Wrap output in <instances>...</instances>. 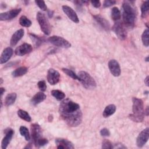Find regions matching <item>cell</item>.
<instances>
[{"instance_id":"6da1fadb","label":"cell","mask_w":149,"mask_h":149,"mask_svg":"<svg viewBox=\"0 0 149 149\" xmlns=\"http://www.w3.org/2000/svg\"><path fill=\"white\" fill-rule=\"evenodd\" d=\"M59 112L62 119L69 126L76 127L81 122L82 113L79 104L69 98L61 102Z\"/></svg>"},{"instance_id":"7a4b0ae2","label":"cell","mask_w":149,"mask_h":149,"mask_svg":"<svg viewBox=\"0 0 149 149\" xmlns=\"http://www.w3.org/2000/svg\"><path fill=\"white\" fill-rule=\"evenodd\" d=\"M132 1H124L122 4V17L125 24L130 27L134 25L136 14L135 9L131 4Z\"/></svg>"},{"instance_id":"3957f363","label":"cell","mask_w":149,"mask_h":149,"mask_svg":"<svg viewBox=\"0 0 149 149\" xmlns=\"http://www.w3.org/2000/svg\"><path fill=\"white\" fill-rule=\"evenodd\" d=\"M132 113L129 115V118L133 122H141L144 118V110L143 102L141 99L136 97L132 98Z\"/></svg>"},{"instance_id":"277c9868","label":"cell","mask_w":149,"mask_h":149,"mask_svg":"<svg viewBox=\"0 0 149 149\" xmlns=\"http://www.w3.org/2000/svg\"><path fill=\"white\" fill-rule=\"evenodd\" d=\"M79 80L87 89H94L96 87V82L91 76L85 71H80L78 73Z\"/></svg>"},{"instance_id":"5b68a950","label":"cell","mask_w":149,"mask_h":149,"mask_svg":"<svg viewBox=\"0 0 149 149\" xmlns=\"http://www.w3.org/2000/svg\"><path fill=\"white\" fill-rule=\"evenodd\" d=\"M36 17L41 31L45 35H49L51 31V27L45 15L41 12H38L37 13Z\"/></svg>"},{"instance_id":"8992f818","label":"cell","mask_w":149,"mask_h":149,"mask_svg":"<svg viewBox=\"0 0 149 149\" xmlns=\"http://www.w3.org/2000/svg\"><path fill=\"white\" fill-rule=\"evenodd\" d=\"M48 41L50 43L56 47L65 48H68L71 47V44L68 40L60 36H51L48 38Z\"/></svg>"},{"instance_id":"52a82bcc","label":"cell","mask_w":149,"mask_h":149,"mask_svg":"<svg viewBox=\"0 0 149 149\" xmlns=\"http://www.w3.org/2000/svg\"><path fill=\"white\" fill-rule=\"evenodd\" d=\"M112 30L117 36L118 38L121 40H124L127 37V33L124 25L119 22H116L113 26Z\"/></svg>"},{"instance_id":"ba28073f","label":"cell","mask_w":149,"mask_h":149,"mask_svg":"<svg viewBox=\"0 0 149 149\" xmlns=\"http://www.w3.org/2000/svg\"><path fill=\"white\" fill-rule=\"evenodd\" d=\"M149 138V128L146 127L139 134L136 139V144L137 147H142L147 142Z\"/></svg>"},{"instance_id":"9c48e42d","label":"cell","mask_w":149,"mask_h":149,"mask_svg":"<svg viewBox=\"0 0 149 149\" xmlns=\"http://www.w3.org/2000/svg\"><path fill=\"white\" fill-rule=\"evenodd\" d=\"M47 80L48 82L51 85H55L57 84L60 79L59 73L54 69L51 68L47 72Z\"/></svg>"},{"instance_id":"30bf717a","label":"cell","mask_w":149,"mask_h":149,"mask_svg":"<svg viewBox=\"0 0 149 149\" xmlns=\"http://www.w3.org/2000/svg\"><path fill=\"white\" fill-rule=\"evenodd\" d=\"M21 10V8H16L11 9L3 13H1L0 14V20L1 21H3L12 19L16 17L20 13Z\"/></svg>"},{"instance_id":"8fae6325","label":"cell","mask_w":149,"mask_h":149,"mask_svg":"<svg viewBox=\"0 0 149 149\" xmlns=\"http://www.w3.org/2000/svg\"><path fill=\"white\" fill-rule=\"evenodd\" d=\"M41 133V129L38 124L34 123L31 125V135L34 144L38 141V140L42 138Z\"/></svg>"},{"instance_id":"7c38bea8","label":"cell","mask_w":149,"mask_h":149,"mask_svg":"<svg viewBox=\"0 0 149 149\" xmlns=\"http://www.w3.org/2000/svg\"><path fill=\"white\" fill-rule=\"evenodd\" d=\"M108 68L111 74L115 77L120 76L121 70L118 62L115 59H111L108 62Z\"/></svg>"},{"instance_id":"4fadbf2b","label":"cell","mask_w":149,"mask_h":149,"mask_svg":"<svg viewBox=\"0 0 149 149\" xmlns=\"http://www.w3.org/2000/svg\"><path fill=\"white\" fill-rule=\"evenodd\" d=\"M62 8L63 12L72 22L76 23H78L79 22V19L76 13L72 8L68 5H63Z\"/></svg>"},{"instance_id":"5bb4252c","label":"cell","mask_w":149,"mask_h":149,"mask_svg":"<svg viewBox=\"0 0 149 149\" xmlns=\"http://www.w3.org/2000/svg\"><path fill=\"white\" fill-rule=\"evenodd\" d=\"M33 50L32 46L28 43H24L16 48L15 53L19 56H23L31 52Z\"/></svg>"},{"instance_id":"9a60e30c","label":"cell","mask_w":149,"mask_h":149,"mask_svg":"<svg viewBox=\"0 0 149 149\" xmlns=\"http://www.w3.org/2000/svg\"><path fill=\"white\" fill-rule=\"evenodd\" d=\"M55 143L56 144L57 148L59 149H63V148H74L73 144L68 140L59 138L55 139Z\"/></svg>"},{"instance_id":"2e32d148","label":"cell","mask_w":149,"mask_h":149,"mask_svg":"<svg viewBox=\"0 0 149 149\" xmlns=\"http://www.w3.org/2000/svg\"><path fill=\"white\" fill-rule=\"evenodd\" d=\"M14 132L12 129H8L5 130V136L3 138L1 142V147L2 149H6L10 143Z\"/></svg>"},{"instance_id":"e0dca14e","label":"cell","mask_w":149,"mask_h":149,"mask_svg":"<svg viewBox=\"0 0 149 149\" xmlns=\"http://www.w3.org/2000/svg\"><path fill=\"white\" fill-rule=\"evenodd\" d=\"M24 34V31L23 29H20L17 30L14 34L12 35L10 40V45L12 47L15 46L17 42L20 41V40L23 37Z\"/></svg>"},{"instance_id":"ac0fdd59","label":"cell","mask_w":149,"mask_h":149,"mask_svg":"<svg viewBox=\"0 0 149 149\" xmlns=\"http://www.w3.org/2000/svg\"><path fill=\"white\" fill-rule=\"evenodd\" d=\"M13 53V51L10 47H7L5 48L1 55V58H0L1 64H3L8 62L12 56Z\"/></svg>"},{"instance_id":"d6986e66","label":"cell","mask_w":149,"mask_h":149,"mask_svg":"<svg viewBox=\"0 0 149 149\" xmlns=\"http://www.w3.org/2000/svg\"><path fill=\"white\" fill-rule=\"evenodd\" d=\"M95 20L105 30L108 31L110 29V24L108 20L102 17L101 15H97L93 16Z\"/></svg>"},{"instance_id":"ffe728a7","label":"cell","mask_w":149,"mask_h":149,"mask_svg":"<svg viewBox=\"0 0 149 149\" xmlns=\"http://www.w3.org/2000/svg\"><path fill=\"white\" fill-rule=\"evenodd\" d=\"M46 98V95L42 92L36 93L31 99V103L33 105H36L44 101Z\"/></svg>"},{"instance_id":"44dd1931","label":"cell","mask_w":149,"mask_h":149,"mask_svg":"<svg viewBox=\"0 0 149 149\" xmlns=\"http://www.w3.org/2000/svg\"><path fill=\"white\" fill-rule=\"evenodd\" d=\"M16 97H17V95L15 93H12L8 94L6 96L4 101L5 105L6 107H9L13 104L16 101Z\"/></svg>"},{"instance_id":"7402d4cb","label":"cell","mask_w":149,"mask_h":149,"mask_svg":"<svg viewBox=\"0 0 149 149\" xmlns=\"http://www.w3.org/2000/svg\"><path fill=\"white\" fill-rule=\"evenodd\" d=\"M116 111V106L113 104L107 105L103 111L102 115L104 118H108L113 115Z\"/></svg>"},{"instance_id":"603a6c76","label":"cell","mask_w":149,"mask_h":149,"mask_svg":"<svg viewBox=\"0 0 149 149\" xmlns=\"http://www.w3.org/2000/svg\"><path fill=\"white\" fill-rule=\"evenodd\" d=\"M28 71V69L27 67L25 66H21L17 69H16L15 70H13L12 73V76L14 77H20L24 74H25Z\"/></svg>"},{"instance_id":"cb8c5ba5","label":"cell","mask_w":149,"mask_h":149,"mask_svg":"<svg viewBox=\"0 0 149 149\" xmlns=\"http://www.w3.org/2000/svg\"><path fill=\"white\" fill-rule=\"evenodd\" d=\"M17 115L19 116V118H20L21 119H22L23 120H24L26 122H30L31 120V116L28 113V112L23 109H19L17 111Z\"/></svg>"},{"instance_id":"d4e9b609","label":"cell","mask_w":149,"mask_h":149,"mask_svg":"<svg viewBox=\"0 0 149 149\" xmlns=\"http://www.w3.org/2000/svg\"><path fill=\"white\" fill-rule=\"evenodd\" d=\"M52 95L58 101H61L65 98V93L59 90H53L51 92Z\"/></svg>"},{"instance_id":"484cf974","label":"cell","mask_w":149,"mask_h":149,"mask_svg":"<svg viewBox=\"0 0 149 149\" xmlns=\"http://www.w3.org/2000/svg\"><path fill=\"white\" fill-rule=\"evenodd\" d=\"M19 132L20 134L25 138L26 140L29 141L30 140V135L29 130L26 127L24 126H20L19 128Z\"/></svg>"},{"instance_id":"4316f807","label":"cell","mask_w":149,"mask_h":149,"mask_svg":"<svg viewBox=\"0 0 149 149\" xmlns=\"http://www.w3.org/2000/svg\"><path fill=\"white\" fill-rule=\"evenodd\" d=\"M19 22L22 26L26 27H29L31 26L32 24L31 22L25 16H22L19 19Z\"/></svg>"},{"instance_id":"83f0119b","label":"cell","mask_w":149,"mask_h":149,"mask_svg":"<svg viewBox=\"0 0 149 149\" xmlns=\"http://www.w3.org/2000/svg\"><path fill=\"white\" fill-rule=\"evenodd\" d=\"M111 17L114 21H117L120 18V12L118 7H113L111 10Z\"/></svg>"},{"instance_id":"f1b7e54d","label":"cell","mask_w":149,"mask_h":149,"mask_svg":"<svg viewBox=\"0 0 149 149\" xmlns=\"http://www.w3.org/2000/svg\"><path fill=\"white\" fill-rule=\"evenodd\" d=\"M141 17L144 18L147 16L148 12V1H144L141 6Z\"/></svg>"},{"instance_id":"f546056e","label":"cell","mask_w":149,"mask_h":149,"mask_svg":"<svg viewBox=\"0 0 149 149\" xmlns=\"http://www.w3.org/2000/svg\"><path fill=\"white\" fill-rule=\"evenodd\" d=\"M148 34H149V31L148 29H146L143 33L142 36H141V40L143 45L147 47H148L149 45V41H148Z\"/></svg>"},{"instance_id":"4dcf8cb0","label":"cell","mask_w":149,"mask_h":149,"mask_svg":"<svg viewBox=\"0 0 149 149\" xmlns=\"http://www.w3.org/2000/svg\"><path fill=\"white\" fill-rule=\"evenodd\" d=\"M62 70L68 76L70 77L71 78H72L74 80H79V78L78 77V76L72 70L69 69L68 68H62Z\"/></svg>"},{"instance_id":"1f68e13d","label":"cell","mask_w":149,"mask_h":149,"mask_svg":"<svg viewBox=\"0 0 149 149\" xmlns=\"http://www.w3.org/2000/svg\"><path fill=\"white\" fill-rule=\"evenodd\" d=\"M48 143V141L47 139H45V138H41L40 140H38V141L34 144L35 146L36 147H38V148H40L41 147H42V146H45L46 144H47Z\"/></svg>"},{"instance_id":"d6a6232c","label":"cell","mask_w":149,"mask_h":149,"mask_svg":"<svg viewBox=\"0 0 149 149\" xmlns=\"http://www.w3.org/2000/svg\"><path fill=\"white\" fill-rule=\"evenodd\" d=\"M29 36H30V38H31L32 41L34 42V44L36 45L37 46L39 45L41 43L42 40H41L40 38H39L38 37H37V36H36V35L33 34H30Z\"/></svg>"},{"instance_id":"836d02e7","label":"cell","mask_w":149,"mask_h":149,"mask_svg":"<svg viewBox=\"0 0 149 149\" xmlns=\"http://www.w3.org/2000/svg\"><path fill=\"white\" fill-rule=\"evenodd\" d=\"M102 148H113V146H112V143L107 140L104 139L102 142Z\"/></svg>"},{"instance_id":"e575fe53","label":"cell","mask_w":149,"mask_h":149,"mask_svg":"<svg viewBox=\"0 0 149 149\" xmlns=\"http://www.w3.org/2000/svg\"><path fill=\"white\" fill-rule=\"evenodd\" d=\"M35 3L42 10H47V7L44 1H35Z\"/></svg>"},{"instance_id":"d590c367","label":"cell","mask_w":149,"mask_h":149,"mask_svg":"<svg viewBox=\"0 0 149 149\" xmlns=\"http://www.w3.org/2000/svg\"><path fill=\"white\" fill-rule=\"evenodd\" d=\"M37 86H38V88L42 91H45L47 89V84H46V83L45 81L44 80H41V81H39L37 83Z\"/></svg>"},{"instance_id":"8d00e7d4","label":"cell","mask_w":149,"mask_h":149,"mask_svg":"<svg viewBox=\"0 0 149 149\" xmlns=\"http://www.w3.org/2000/svg\"><path fill=\"white\" fill-rule=\"evenodd\" d=\"M116 1L113 0H106L103 3V6L104 8H108L109 6H111L116 3Z\"/></svg>"},{"instance_id":"74e56055","label":"cell","mask_w":149,"mask_h":149,"mask_svg":"<svg viewBox=\"0 0 149 149\" xmlns=\"http://www.w3.org/2000/svg\"><path fill=\"white\" fill-rule=\"evenodd\" d=\"M100 134L102 136H109L110 135V132L108 129L103 128L100 130Z\"/></svg>"},{"instance_id":"f35d334b","label":"cell","mask_w":149,"mask_h":149,"mask_svg":"<svg viewBox=\"0 0 149 149\" xmlns=\"http://www.w3.org/2000/svg\"><path fill=\"white\" fill-rule=\"evenodd\" d=\"M91 3L92 5L95 8H98L101 6V2L100 1H91Z\"/></svg>"},{"instance_id":"ab89813d","label":"cell","mask_w":149,"mask_h":149,"mask_svg":"<svg viewBox=\"0 0 149 149\" xmlns=\"http://www.w3.org/2000/svg\"><path fill=\"white\" fill-rule=\"evenodd\" d=\"M144 83L147 86H148V76L144 79Z\"/></svg>"},{"instance_id":"60d3db41","label":"cell","mask_w":149,"mask_h":149,"mask_svg":"<svg viewBox=\"0 0 149 149\" xmlns=\"http://www.w3.org/2000/svg\"><path fill=\"white\" fill-rule=\"evenodd\" d=\"M0 90H1V98H2V95H3V93L5 91V88H3V87H1V88H0Z\"/></svg>"},{"instance_id":"b9f144b4","label":"cell","mask_w":149,"mask_h":149,"mask_svg":"<svg viewBox=\"0 0 149 149\" xmlns=\"http://www.w3.org/2000/svg\"><path fill=\"white\" fill-rule=\"evenodd\" d=\"M149 114V110H148V107L146 108V109L144 110V115L148 116Z\"/></svg>"},{"instance_id":"7bdbcfd3","label":"cell","mask_w":149,"mask_h":149,"mask_svg":"<svg viewBox=\"0 0 149 149\" xmlns=\"http://www.w3.org/2000/svg\"><path fill=\"white\" fill-rule=\"evenodd\" d=\"M48 15L49 17H51L53 15V12L51 11V10H48Z\"/></svg>"},{"instance_id":"ee69618b","label":"cell","mask_w":149,"mask_h":149,"mask_svg":"<svg viewBox=\"0 0 149 149\" xmlns=\"http://www.w3.org/2000/svg\"><path fill=\"white\" fill-rule=\"evenodd\" d=\"M145 60L146 62H148V56L145 58Z\"/></svg>"},{"instance_id":"f6af8a7d","label":"cell","mask_w":149,"mask_h":149,"mask_svg":"<svg viewBox=\"0 0 149 149\" xmlns=\"http://www.w3.org/2000/svg\"><path fill=\"white\" fill-rule=\"evenodd\" d=\"M1 83H0V84H2V82H3V80H2V78H1Z\"/></svg>"}]
</instances>
